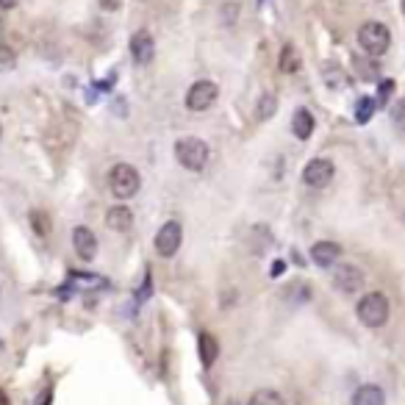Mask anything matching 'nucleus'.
I'll return each mask as SVG.
<instances>
[{
	"mask_svg": "<svg viewBox=\"0 0 405 405\" xmlns=\"http://www.w3.org/2000/svg\"><path fill=\"white\" fill-rule=\"evenodd\" d=\"M389 311H392L389 297L381 294V292L364 294V297L358 300V308H355L358 320L367 325V327H383V325L389 322Z\"/></svg>",
	"mask_w": 405,
	"mask_h": 405,
	"instance_id": "f257e3e1",
	"label": "nucleus"
},
{
	"mask_svg": "<svg viewBox=\"0 0 405 405\" xmlns=\"http://www.w3.org/2000/svg\"><path fill=\"white\" fill-rule=\"evenodd\" d=\"M208 156H211L208 145L203 139H197V136H183V139L175 142V159H178L180 166H186L192 172H200L208 164Z\"/></svg>",
	"mask_w": 405,
	"mask_h": 405,
	"instance_id": "f03ea898",
	"label": "nucleus"
},
{
	"mask_svg": "<svg viewBox=\"0 0 405 405\" xmlns=\"http://www.w3.org/2000/svg\"><path fill=\"white\" fill-rule=\"evenodd\" d=\"M139 186H142V178H139L136 166H131V164H114L111 166V172H108V189H111V194L117 200L134 197L139 192Z\"/></svg>",
	"mask_w": 405,
	"mask_h": 405,
	"instance_id": "7ed1b4c3",
	"label": "nucleus"
},
{
	"mask_svg": "<svg viewBox=\"0 0 405 405\" xmlns=\"http://www.w3.org/2000/svg\"><path fill=\"white\" fill-rule=\"evenodd\" d=\"M358 45L364 48L367 56L378 59V56H383L392 48V34H389V28L383 22H364L358 28Z\"/></svg>",
	"mask_w": 405,
	"mask_h": 405,
	"instance_id": "20e7f679",
	"label": "nucleus"
},
{
	"mask_svg": "<svg viewBox=\"0 0 405 405\" xmlns=\"http://www.w3.org/2000/svg\"><path fill=\"white\" fill-rule=\"evenodd\" d=\"M180 244H183V228H180V222H178V220L164 222L162 228H159V234H156V253H159L162 258H172V255L180 250Z\"/></svg>",
	"mask_w": 405,
	"mask_h": 405,
	"instance_id": "39448f33",
	"label": "nucleus"
},
{
	"mask_svg": "<svg viewBox=\"0 0 405 405\" xmlns=\"http://www.w3.org/2000/svg\"><path fill=\"white\" fill-rule=\"evenodd\" d=\"M217 94H220L217 83L197 81V83H192V89L186 92V106H189L192 111H206V108H211V106H214Z\"/></svg>",
	"mask_w": 405,
	"mask_h": 405,
	"instance_id": "423d86ee",
	"label": "nucleus"
},
{
	"mask_svg": "<svg viewBox=\"0 0 405 405\" xmlns=\"http://www.w3.org/2000/svg\"><path fill=\"white\" fill-rule=\"evenodd\" d=\"M333 286L344 294H355L358 289H364V272L353 264H339L333 272Z\"/></svg>",
	"mask_w": 405,
	"mask_h": 405,
	"instance_id": "0eeeda50",
	"label": "nucleus"
},
{
	"mask_svg": "<svg viewBox=\"0 0 405 405\" xmlns=\"http://www.w3.org/2000/svg\"><path fill=\"white\" fill-rule=\"evenodd\" d=\"M333 162H327V159H314V162L306 164V169H303V180L308 183V186H314V189H322L327 186L330 180H333Z\"/></svg>",
	"mask_w": 405,
	"mask_h": 405,
	"instance_id": "6e6552de",
	"label": "nucleus"
},
{
	"mask_svg": "<svg viewBox=\"0 0 405 405\" xmlns=\"http://www.w3.org/2000/svg\"><path fill=\"white\" fill-rule=\"evenodd\" d=\"M131 56H134V62L142 64V67L153 62V56H156V42H153L150 31H136V34L131 36Z\"/></svg>",
	"mask_w": 405,
	"mask_h": 405,
	"instance_id": "1a4fd4ad",
	"label": "nucleus"
},
{
	"mask_svg": "<svg viewBox=\"0 0 405 405\" xmlns=\"http://www.w3.org/2000/svg\"><path fill=\"white\" fill-rule=\"evenodd\" d=\"M73 247H76V253H78L81 261H92V258L97 255V236H94L89 228L78 225V228L73 231Z\"/></svg>",
	"mask_w": 405,
	"mask_h": 405,
	"instance_id": "9d476101",
	"label": "nucleus"
},
{
	"mask_svg": "<svg viewBox=\"0 0 405 405\" xmlns=\"http://www.w3.org/2000/svg\"><path fill=\"white\" fill-rule=\"evenodd\" d=\"M339 255H341V247H339L336 242H317L314 247H311V258H314V264L322 267V269L333 267Z\"/></svg>",
	"mask_w": 405,
	"mask_h": 405,
	"instance_id": "9b49d317",
	"label": "nucleus"
},
{
	"mask_svg": "<svg viewBox=\"0 0 405 405\" xmlns=\"http://www.w3.org/2000/svg\"><path fill=\"white\" fill-rule=\"evenodd\" d=\"M106 225H108L111 231H120V234L131 231V225H134V214H131V208H125V206H114V208H108V211H106Z\"/></svg>",
	"mask_w": 405,
	"mask_h": 405,
	"instance_id": "f8f14e48",
	"label": "nucleus"
},
{
	"mask_svg": "<svg viewBox=\"0 0 405 405\" xmlns=\"http://www.w3.org/2000/svg\"><path fill=\"white\" fill-rule=\"evenodd\" d=\"M292 134L297 139H303V142L314 134V114L308 108H297L294 111V117H292Z\"/></svg>",
	"mask_w": 405,
	"mask_h": 405,
	"instance_id": "ddd939ff",
	"label": "nucleus"
},
{
	"mask_svg": "<svg viewBox=\"0 0 405 405\" xmlns=\"http://www.w3.org/2000/svg\"><path fill=\"white\" fill-rule=\"evenodd\" d=\"M197 347H200V361H203V367H214V361H217V355H220V341L214 339V333L203 330L200 339H197Z\"/></svg>",
	"mask_w": 405,
	"mask_h": 405,
	"instance_id": "4468645a",
	"label": "nucleus"
},
{
	"mask_svg": "<svg viewBox=\"0 0 405 405\" xmlns=\"http://www.w3.org/2000/svg\"><path fill=\"white\" fill-rule=\"evenodd\" d=\"M353 67H355V76L361 81H378L381 78V67H378V62L372 56H355Z\"/></svg>",
	"mask_w": 405,
	"mask_h": 405,
	"instance_id": "2eb2a0df",
	"label": "nucleus"
},
{
	"mask_svg": "<svg viewBox=\"0 0 405 405\" xmlns=\"http://www.w3.org/2000/svg\"><path fill=\"white\" fill-rule=\"evenodd\" d=\"M353 405H386V395L381 386H361L355 395H353Z\"/></svg>",
	"mask_w": 405,
	"mask_h": 405,
	"instance_id": "dca6fc26",
	"label": "nucleus"
},
{
	"mask_svg": "<svg viewBox=\"0 0 405 405\" xmlns=\"http://www.w3.org/2000/svg\"><path fill=\"white\" fill-rule=\"evenodd\" d=\"M280 70L283 73H297L300 70V53L292 45H283V50H280Z\"/></svg>",
	"mask_w": 405,
	"mask_h": 405,
	"instance_id": "f3484780",
	"label": "nucleus"
},
{
	"mask_svg": "<svg viewBox=\"0 0 405 405\" xmlns=\"http://www.w3.org/2000/svg\"><path fill=\"white\" fill-rule=\"evenodd\" d=\"M275 111H278V97H275L272 92L261 94L258 108H255V117H258V120H269V117H275Z\"/></svg>",
	"mask_w": 405,
	"mask_h": 405,
	"instance_id": "a211bd4d",
	"label": "nucleus"
},
{
	"mask_svg": "<svg viewBox=\"0 0 405 405\" xmlns=\"http://www.w3.org/2000/svg\"><path fill=\"white\" fill-rule=\"evenodd\" d=\"M247 405H286V403H283V397H280L275 389H258V392L247 400Z\"/></svg>",
	"mask_w": 405,
	"mask_h": 405,
	"instance_id": "6ab92c4d",
	"label": "nucleus"
},
{
	"mask_svg": "<svg viewBox=\"0 0 405 405\" xmlns=\"http://www.w3.org/2000/svg\"><path fill=\"white\" fill-rule=\"evenodd\" d=\"M322 73L327 86H333V89H344V86H347V76H344V70H341L339 64H325Z\"/></svg>",
	"mask_w": 405,
	"mask_h": 405,
	"instance_id": "aec40b11",
	"label": "nucleus"
},
{
	"mask_svg": "<svg viewBox=\"0 0 405 405\" xmlns=\"http://www.w3.org/2000/svg\"><path fill=\"white\" fill-rule=\"evenodd\" d=\"M375 100L372 97H358V106H355V122H369L372 120V114H375Z\"/></svg>",
	"mask_w": 405,
	"mask_h": 405,
	"instance_id": "412c9836",
	"label": "nucleus"
},
{
	"mask_svg": "<svg viewBox=\"0 0 405 405\" xmlns=\"http://www.w3.org/2000/svg\"><path fill=\"white\" fill-rule=\"evenodd\" d=\"M31 222H34V231H36L39 236L50 234V217H48L45 211H31Z\"/></svg>",
	"mask_w": 405,
	"mask_h": 405,
	"instance_id": "4be33fe9",
	"label": "nucleus"
},
{
	"mask_svg": "<svg viewBox=\"0 0 405 405\" xmlns=\"http://www.w3.org/2000/svg\"><path fill=\"white\" fill-rule=\"evenodd\" d=\"M392 92H395V81H383V83H381L375 106H386V103H389V97H392Z\"/></svg>",
	"mask_w": 405,
	"mask_h": 405,
	"instance_id": "5701e85b",
	"label": "nucleus"
},
{
	"mask_svg": "<svg viewBox=\"0 0 405 405\" xmlns=\"http://www.w3.org/2000/svg\"><path fill=\"white\" fill-rule=\"evenodd\" d=\"M392 120H395V125H397L400 131H405V97L395 103V108H392Z\"/></svg>",
	"mask_w": 405,
	"mask_h": 405,
	"instance_id": "b1692460",
	"label": "nucleus"
},
{
	"mask_svg": "<svg viewBox=\"0 0 405 405\" xmlns=\"http://www.w3.org/2000/svg\"><path fill=\"white\" fill-rule=\"evenodd\" d=\"M100 6H103L106 11H117V8L122 6V0H100Z\"/></svg>",
	"mask_w": 405,
	"mask_h": 405,
	"instance_id": "393cba45",
	"label": "nucleus"
},
{
	"mask_svg": "<svg viewBox=\"0 0 405 405\" xmlns=\"http://www.w3.org/2000/svg\"><path fill=\"white\" fill-rule=\"evenodd\" d=\"M17 6V0H0V8H14Z\"/></svg>",
	"mask_w": 405,
	"mask_h": 405,
	"instance_id": "a878e982",
	"label": "nucleus"
},
{
	"mask_svg": "<svg viewBox=\"0 0 405 405\" xmlns=\"http://www.w3.org/2000/svg\"><path fill=\"white\" fill-rule=\"evenodd\" d=\"M283 272V261H275V269H272V275H280Z\"/></svg>",
	"mask_w": 405,
	"mask_h": 405,
	"instance_id": "bb28decb",
	"label": "nucleus"
},
{
	"mask_svg": "<svg viewBox=\"0 0 405 405\" xmlns=\"http://www.w3.org/2000/svg\"><path fill=\"white\" fill-rule=\"evenodd\" d=\"M403 14H405V0H403Z\"/></svg>",
	"mask_w": 405,
	"mask_h": 405,
	"instance_id": "cd10ccee",
	"label": "nucleus"
},
{
	"mask_svg": "<svg viewBox=\"0 0 405 405\" xmlns=\"http://www.w3.org/2000/svg\"><path fill=\"white\" fill-rule=\"evenodd\" d=\"M0 136H3V128H0Z\"/></svg>",
	"mask_w": 405,
	"mask_h": 405,
	"instance_id": "c85d7f7f",
	"label": "nucleus"
}]
</instances>
